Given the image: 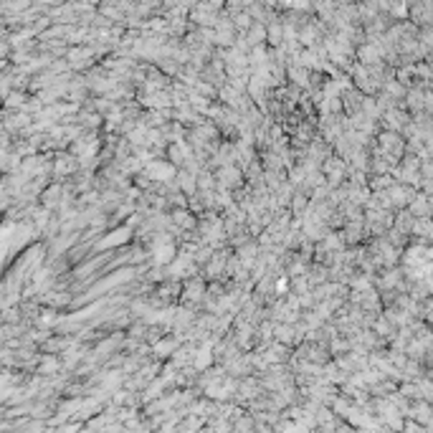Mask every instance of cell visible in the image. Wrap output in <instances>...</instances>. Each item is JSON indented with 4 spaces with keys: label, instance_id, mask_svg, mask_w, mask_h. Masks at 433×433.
<instances>
[{
    "label": "cell",
    "instance_id": "cell-1",
    "mask_svg": "<svg viewBox=\"0 0 433 433\" xmlns=\"http://www.w3.org/2000/svg\"><path fill=\"white\" fill-rule=\"evenodd\" d=\"M147 175H152V178H157V180H172V178H175V170H172V165L150 162V165H147Z\"/></svg>",
    "mask_w": 433,
    "mask_h": 433
},
{
    "label": "cell",
    "instance_id": "cell-2",
    "mask_svg": "<svg viewBox=\"0 0 433 433\" xmlns=\"http://www.w3.org/2000/svg\"><path fill=\"white\" fill-rule=\"evenodd\" d=\"M218 178H220V182L226 185V188H236L241 182V172L236 170V168H230V165H226L220 172H218Z\"/></svg>",
    "mask_w": 433,
    "mask_h": 433
},
{
    "label": "cell",
    "instance_id": "cell-3",
    "mask_svg": "<svg viewBox=\"0 0 433 433\" xmlns=\"http://www.w3.org/2000/svg\"><path fill=\"white\" fill-rule=\"evenodd\" d=\"M175 182H178V188L180 190H185V192H192L195 190V178H192V172H180L178 178H175Z\"/></svg>",
    "mask_w": 433,
    "mask_h": 433
},
{
    "label": "cell",
    "instance_id": "cell-4",
    "mask_svg": "<svg viewBox=\"0 0 433 433\" xmlns=\"http://www.w3.org/2000/svg\"><path fill=\"white\" fill-rule=\"evenodd\" d=\"M203 294H206V286H203L200 282H190L188 289H185V299H192V302L203 299Z\"/></svg>",
    "mask_w": 433,
    "mask_h": 433
},
{
    "label": "cell",
    "instance_id": "cell-5",
    "mask_svg": "<svg viewBox=\"0 0 433 433\" xmlns=\"http://www.w3.org/2000/svg\"><path fill=\"white\" fill-rule=\"evenodd\" d=\"M410 210L416 213V216H428V213H433V206H430V200L428 198H423V195H420V198H416V203L410 206Z\"/></svg>",
    "mask_w": 433,
    "mask_h": 433
},
{
    "label": "cell",
    "instance_id": "cell-6",
    "mask_svg": "<svg viewBox=\"0 0 433 433\" xmlns=\"http://www.w3.org/2000/svg\"><path fill=\"white\" fill-rule=\"evenodd\" d=\"M172 218H175V223H178V226H182V228H192V218H190L188 213H180V210H178Z\"/></svg>",
    "mask_w": 433,
    "mask_h": 433
},
{
    "label": "cell",
    "instance_id": "cell-7",
    "mask_svg": "<svg viewBox=\"0 0 433 433\" xmlns=\"http://www.w3.org/2000/svg\"><path fill=\"white\" fill-rule=\"evenodd\" d=\"M302 210H306V200L302 198V195H296L294 198V216H302Z\"/></svg>",
    "mask_w": 433,
    "mask_h": 433
}]
</instances>
